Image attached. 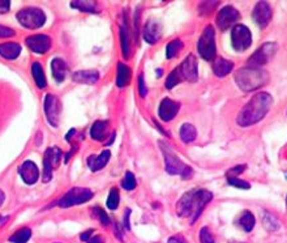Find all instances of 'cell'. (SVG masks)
I'll use <instances>...</instances> for the list:
<instances>
[{
  "mask_svg": "<svg viewBox=\"0 0 287 243\" xmlns=\"http://www.w3.org/2000/svg\"><path fill=\"white\" fill-rule=\"evenodd\" d=\"M211 199L213 195L207 190H191L180 198L176 205V212L180 217L189 218L191 224H193L202 209L211 202Z\"/></svg>",
  "mask_w": 287,
  "mask_h": 243,
  "instance_id": "6da1fadb",
  "label": "cell"
},
{
  "mask_svg": "<svg viewBox=\"0 0 287 243\" xmlns=\"http://www.w3.org/2000/svg\"><path fill=\"white\" fill-rule=\"evenodd\" d=\"M273 105V98L269 93L260 92L251 98L248 103L242 109L236 122L240 127H248L261 120Z\"/></svg>",
  "mask_w": 287,
  "mask_h": 243,
  "instance_id": "7a4b0ae2",
  "label": "cell"
},
{
  "mask_svg": "<svg viewBox=\"0 0 287 243\" xmlns=\"http://www.w3.org/2000/svg\"><path fill=\"white\" fill-rule=\"evenodd\" d=\"M269 75L262 68L244 67L235 74V83L244 92H252L268 83Z\"/></svg>",
  "mask_w": 287,
  "mask_h": 243,
  "instance_id": "3957f363",
  "label": "cell"
},
{
  "mask_svg": "<svg viewBox=\"0 0 287 243\" xmlns=\"http://www.w3.org/2000/svg\"><path fill=\"white\" fill-rule=\"evenodd\" d=\"M160 148L161 152L163 154V158H165V165H166V171L172 175H180L184 179H188L191 178L192 174H193V170L191 166L185 165L180 157L172 151V148L170 147L167 143L165 141H160Z\"/></svg>",
  "mask_w": 287,
  "mask_h": 243,
  "instance_id": "277c9868",
  "label": "cell"
},
{
  "mask_svg": "<svg viewBox=\"0 0 287 243\" xmlns=\"http://www.w3.org/2000/svg\"><path fill=\"white\" fill-rule=\"evenodd\" d=\"M16 19L26 29H39L46 23V15L37 7H26L17 12Z\"/></svg>",
  "mask_w": 287,
  "mask_h": 243,
  "instance_id": "5b68a950",
  "label": "cell"
},
{
  "mask_svg": "<svg viewBox=\"0 0 287 243\" xmlns=\"http://www.w3.org/2000/svg\"><path fill=\"white\" fill-rule=\"evenodd\" d=\"M198 54L205 59V60H213L217 55V48H216V32L213 26H206L198 39Z\"/></svg>",
  "mask_w": 287,
  "mask_h": 243,
  "instance_id": "8992f818",
  "label": "cell"
},
{
  "mask_svg": "<svg viewBox=\"0 0 287 243\" xmlns=\"http://www.w3.org/2000/svg\"><path fill=\"white\" fill-rule=\"evenodd\" d=\"M93 196H94V194H93L92 190L84 189V187H74L57 202V205L60 208H69V207H75V205H80L89 202Z\"/></svg>",
  "mask_w": 287,
  "mask_h": 243,
  "instance_id": "52a82bcc",
  "label": "cell"
},
{
  "mask_svg": "<svg viewBox=\"0 0 287 243\" xmlns=\"http://www.w3.org/2000/svg\"><path fill=\"white\" fill-rule=\"evenodd\" d=\"M277 51V45L274 42H266L261 47L256 50L252 54V56L247 62V67H256L260 68L261 66H265Z\"/></svg>",
  "mask_w": 287,
  "mask_h": 243,
  "instance_id": "ba28073f",
  "label": "cell"
},
{
  "mask_svg": "<svg viewBox=\"0 0 287 243\" xmlns=\"http://www.w3.org/2000/svg\"><path fill=\"white\" fill-rule=\"evenodd\" d=\"M231 43L235 51H246L252 45V34L246 25L238 24L231 32Z\"/></svg>",
  "mask_w": 287,
  "mask_h": 243,
  "instance_id": "9c48e42d",
  "label": "cell"
},
{
  "mask_svg": "<svg viewBox=\"0 0 287 243\" xmlns=\"http://www.w3.org/2000/svg\"><path fill=\"white\" fill-rule=\"evenodd\" d=\"M61 160V151L57 147L48 148L43 156V182L47 183L52 179L54 169L57 167Z\"/></svg>",
  "mask_w": 287,
  "mask_h": 243,
  "instance_id": "30bf717a",
  "label": "cell"
},
{
  "mask_svg": "<svg viewBox=\"0 0 287 243\" xmlns=\"http://www.w3.org/2000/svg\"><path fill=\"white\" fill-rule=\"evenodd\" d=\"M61 111V103L54 94H46L45 97V114L47 116V122L52 127L56 128L59 125V116Z\"/></svg>",
  "mask_w": 287,
  "mask_h": 243,
  "instance_id": "8fae6325",
  "label": "cell"
},
{
  "mask_svg": "<svg viewBox=\"0 0 287 243\" xmlns=\"http://www.w3.org/2000/svg\"><path fill=\"white\" fill-rule=\"evenodd\" d=\"M179 74L182 76L183 81L187 80L189 83L197 81L198 68H197V59L193 54H189L187 58L183 60V63L178 67Z\"/></svg>",
  "mask_w": 287,
  "mask_h": 243,
  "instance_id": "7c38bea8",
  "label": "cell"
},
{
  "mask_svg": "<svg viewBox=\"0 0 287 243\" xmlns=\"http://www.w3.org/2000/svg\"><path fill=\"white\" fill-rule=\"evenodd\" d=\"M240 19L239 12L231 6L224 7L222 10L218 12L217 17H216V23L221 30L229 29L230 26H233L234 24L238 23Z\"/></svg>",
  "mask_w": 287,
  "mask_h": 243,
  "instance_id": "4fadbf2b",
  "label": "cell"
},
{
  "mask_svg": "<svg viewBox=\"0 0 287 243\" xmlns=\"http://www.w3.org/2000/svg\"><path fill=\"white\" fill-rule=\"evenodd\" d=\"M25 43L33 52L35 54H45L51 47V39L48 35L38 34L32 35L25 39Z\"/></svg>",
  "mask_w": 287,
  "mask_h": 243,
  "instance_id": "5bb4252c",
  "label": "cell"
},
{
  "mask_svg": "<svg viewBox=\"0 0 287 243\" xmlns=\"http://www.w3.org/2000/svg\"><path fill=\"white\" fill-rule=\"evenodd\" d=\"M253 20L260 28H265L271 20V8L266 2H258L253 8Z\"/></svg>",
  "mask_w": 287,
  "mask_h": 243,
  "instance_id": "9a60e30c",
  "label": "cell"
},
{
  "mask_svg": "<svg viewBox=\"0 0 287 243\" xmlns=\"http://www.w3.org/2000/svg\"><path fill=\"white\" fill-rule=\"evenodd\" d=\"M19 174L26 185H34L39 179V170L33 161H25L19 167Z\"/></svg>",
  "mask_w": 287,
  "mask_h": 243,
  "instance_id": "2e32d148",
  "label": "cell"
},
{
  "mask_svg": "<svg viewBox=\"0 0 287 243\" xmlns=\"http://www.w3.org/2000/svg\"><path fill=\"white\" fill-rule=\"evenodd\" d=\"M179 109H180V103L170 98H165L160 105L158 115L163 122H170L172 118H175Z\"/></svg>",
  "mask_w": 287,
  "mask_h": 243,
  "instance_id": "e0dca14e",
  "label": "cell"
},
{
  "mask_svg": "<svg viewBox=\"0 0 287 243\" xmlns=\"http://www.w3.org/2000/svg\"><path fill=\"white\" fill-rule=\"evenodd\" d=\"M144 39L150 43V45H153L156 42L160 41L161 38V25L157 23L156 20L153 19H149L144 26Z\"/></svg>",
  "mask_w": 287,
  "mask_h": 243,
  "instance_id": "ac0fdd59",
  "label": "cell"
},
{
  "mask_svg": "<svg viewBox=\"0 0 287 243\" xmlns=\"http://www.w3.org/2000/svg\"><path fill=\"white\" fill-rule=\"evenodd\" d=\"M72 79H74L75 83L79 84H88V85H92V84H96L99 79V72L96 70H85V71H77L72 75Z\"/></svg>",
  "mask_w": 287,
  "mask_h": 243,
  "instance_id": "d6986e66",
  "label": "cell"
},
{
  "mask_svg": "<svg viewBox=\"0 0 287 243\" xmlns=\"http://www.w3.org/2000/svg\"><path fill=\"white\" fill-rule=\"evenodd\" d=\"M21 54V45L17 42H6L0 45V56L8 60H13V59L19 58V55Z\"/></svg>",
  "mask_w": 287,
  "mask_h": 243,
  "instance_id": "ffe728a7",
  "label": "cell"
},
{
  "mask_svg": "<svg viewBox=\"0 0 287 243\" xmlns=\"http://www.w3.org/2000/svg\"><path fill=\"white\" fill-rule=\"evenodd\" d=\"M110 156H111V153L107 149L103 151L101 154H98V156H89L88 157V166L92 171H99L107 165Z\"/></svg>",
  "mask_w": 287,
  "mask_h": 243,
  "instance_id": "44dd1931",
  "label": "cell"
},
{
  "mask_svg": "<svg viewBox=\"0 0 287 243\" xmlns=\"http://www.w3.org/2000/svg\"><path fill=\"white\" fill-rule=\"evenodd\" d=\"M109 128L110 126L107 120L94 122V125L90 128V136H92V139H94V140L97 141H103L107 138V135H109Z\"/></svg>",
  "mask_w": 287,
  "mask_h": 243,
  "instance_id": "7402d4cb",
  "label": "cell"
},
{
  "mask_svg": "<svg viewBox=\"0 0 287 243\" xmlns=\"http://www.w3.org/2000/svg\"><path fill=\"white\" fill-rule=\"evenodd\" d=\"M51 72L57 83H63L64 79H65V75H67V64H65V62L60 58L52 59Z\"/></svg>",
  "mask_w": 287,
  "mask_h": 243,
  "instance_id": "603a6c76",
  "label": "cell"
},
{
  "mask_svg": "<svg viewBox=\"0 0 287 243\" xmlns=\"http://www.w3.org/2000/svg\"><path fill=\"white\" fill-rule=\"evenodd\" d=\"M234 68L233 62L227 60L224 58H217V60L214 62L213 64V72L216 76L218 77H225L226 75H229Z\"/></svg>",
  "mask_w": 287,
  "mask_h": 243,
  "instance_id": "cb8c5ba5",
  "label": "cell"
},
{
  "mask_svg": "<svg viewBox=\"0 0 287 243\" xmlns=\"http://www.w3.org/2000/svg\"><path fill=\"white\" fill-rule=\"evenodd\" d=\"M120 41H121V51L124 58H129V42H131V32L128 29L127 19H124L120 28Z\"/></svg>",
  "mask_w": 287,
  "mask_h": 243,
  "instance_id": "d4e9b609",
  "label": "cell"
},
{
  "mask_svg": "<svg viewBox=\"0 0 287 243\" xmlns=\"http://www.w3.org/2000/svg\"><path fill=\"white\" fill-rule=\"evenodd\" d=\"M131 68L125 66L123 63L118 64V74H116V85L119 88H124L127 87L129 81H131Z\"/></svg>",
  "mask_w": 287,
  "mask_h": 243,
  "instance_id": "484cf974",
  "label": "cell"
},
{
  "mask_svg": "<svg viewBox=\"0 0 287 243\" xmlns=\"http://www.w3.org/2000/svg\"><path fill=\"white\" fill-rule=\"evenodd\" d=\"M32 74H33V77H34V81H35V84H37V87L41 88V89L46 88L47 81H46L45 72H43V68H42L41 63L34 62V63L32 64Z\"/></svg>",
  "mask_w": 287,
  "mask_h": 243,
  "instance_id": "4316f807",
  "label": "cell"
},
{
  "mask_svg": "<svg viewBox=\"0 0 287 243\" xmlns=\"http://www.w3.org/2000/svg\"><path fill=\"white\" fill-rule=\"evenodd\" d=\"M255 216H253L252 213L249 211H244L243 212V214L239 217V220H238V224H239V226L242 227L243 230L246 231V233H249V231H252L253 226H255Z\"/></svg>",
  "mask_w": 287,
  "mask_h": 243,
  "instance_id": "83f0119b",
  "label": "cell"
},
{
  "mask_svg": "<svg viewBox=\"0 0 287 243\" xmlns=\"http://www.w3.org/2000/svg\"><path fill=\"white\" fill-rule=\"evenodd\" d=\"M180 138L184 143H192L197 138V131L196 128L191 125V123H184L180 127Z\"/></svg>",
  "mask_w": 287,
  "mask_h": 243,
  "instance_id": "f1b7e54d",
  "label": "cell"
},
{
  "mask_svg": "<svg viewBox=\"0 0 287 243\" xmlns=\"http://www.w3.org/2000/svg\"><path fill=\"white\" fill-rule=\"evenodd\" d=\"M32 237V230L29 227H23L17 230L16 233L13 234L12 237L10 238L11 243H26Z\"/></svg>",
  "mask_w": 287,
  "mask_h": 243,
  "instance_id": "f546056e",
  "label": "cell"
},
{
  "mask_svg": "<svg viewBox=\"0 0 287 243\" xmlns=\"http://www.w3.org/2000/svg\"><path fill=\"white\" fill-rule=\"evenodd\" d=\"M70 7L81 11V12H94L97 8V3L96 2H79V0H74V2H70Z\"/></svg>",
  "mask_w": 287,
  "mask_h": 243,
  "instance_id": "4dcf8cb0",
  "label": "cell"
},
{
  "mask_svg": "<svg viewBox=\"0 0 287 243\" xmlns=\"http://www.w3.org/2000/svg\"><path fill=\"white\" fill-rule=\"evenodd\" d=\"M182 47H183V43H182V41H180V39H174V41L170 42L169 45H167V47H166L167 59L175 58L176 55L180 52Z\"/></svg>",
  "mask_w": 287,
  "mask_h": 243,
  "instance_id": "1f68e13d",
  "label": "cell"
},
{
  "mask_svg": "<svg viewBox=\"0 0 287 243\" xmlns=\"http://www.w3.org/2000/svg\"><path fill=\"white\" fill-rule=\"evenodd\" d=\"M262 224L264 226L268 229L269 231H275L279 229V221L270 213H264V217H262Z\"/></svg>",
  "mask_w": 287,
  "mask_h": 243,
  "instance_id": "d6a6232c",
  "label": "cell"
},
{
  "mask_svg": "<svg viewBox=\"0 0 287 243\" xmlns=\"http://www.w3.org/2000/svg\"><path fill=\"white\" fill-rule=\"evenodd\" d=\"M119 207V191L118 189H111L110 190L109 198H107V208L110 211H115Z\"/></svg>",
  "mask_w": 287,
  "mask_h": 243,
  "instance_id": "836d02e7",
  "label": "cell"
},
{
  "mask_svg": "<svg viewBox=\"0 0 287 243\" xmlns=\"http://www.w3.org/2000/svg\"><path fill=\"white\" fill-rule=\"evenodd\" d=\"M182 76H180V74H179L178 68H175L174 71H171V74L169 75V77H167L166 80V87L167 89H172L174 87H176L178 84L182 83Z\"/></svg>",
  "mask_w": 287,
  "mask_h": 243,
  "instance_id": "e575fe53",
  "label": "cell"
},
{
  "mask_svg": "<svg viewBox=\"0 0 287 243\" xmlns=\"http://www.w3.org/2000/svg\"><path fill=\"white\" fill-rule=\"evenodd\" d=\"M136 178H134L133 174L131 173V171H127L125 173V176L123 178V180H121V187L124 190H127V191H131V190H134L136 189Z\"/></svg>",
  "mask_w": 287,
  "mask_h": 243,
  "instance_id": "d590c367",
  "label": "cell"
},
{
  "mask_svg": "<svg viewBox=\"0 0 287 243\" xmlns=\"http://www.w3.org/2000/svg\"><path fill=\"white\" fill-rule=\"evenodd\" d=\"M227 182H229L231 186H234V187H238V189H242V190L251 189V185H249L248 182H246V180H243V179H239L238 176H227Z\"/></svg>",
  "mask_w": 287,
  "mask_h": 243,
  "instance_id": "8d00e7d4",
  "label": "cell"
},
{
  "mask_svg": "<svg viewBox=\"0 0 287 243\" xmlns=\"http://www.w3.org/2000/svg\"><path fill=\"white\" fill-rule=\"evenodd\" d=\"M92 212H93V214H94V216H96V217L98 218L101 224H103V225H105V226H107V225H109L110 218H109V216L106 214V212L103 211L102 208H99V207H94V208L92 209Z\"/></svg>",
  "mask_w": 287,
  "mask_h": 243,
  "instance_id": "74e56055",
  "label": "cell"
},
{
  "mask_svg": "<svg viewBox=\"0 0 287 243\" xmlns=\"http://www.w3.org/2000/svg\"><path fill=\"white\" fill-rule=\"evenodd\" d=\"M200 242L201 243H216L210 230L207 227H202L200 230Z\"/></svg>",
  "mask_w": 287,
  "mask_h": 243,
  "instance_id": "f35d334b",
  "label": "cell"
},
{
  "mask_svg": "<svg viewBox=\"0 0 287 243\" xmlns=\"http://www.w3.org/2000/svg\"><path fill=\"white\" fill-rule=\"evenodd\" d=\"M13 35H15V30L0 25V38H8V37H13Z\"/></svg>",
  "mask_w": 287,
  "mask_h": 243,
  "instance_id": "ab89813d",
  "label": "cell"
},
{
  "mask_svg": "<svg viewBox=\"0 0 287 243\" xmlns=\"http://www.w3.org/2000/svg\"><path fill=\"white\" fill-rule=\"evenodd\" d=\"M244 169H246V165H239V166L233 167V169H231V170H229V173L226 174V176H236V175H239V174H242L243 171H244Z\"/></svg>",
  "mask_w": 287,
  "mask_h": 243,
  "instance_id": "60d3db41",
  "label": "cell"
},
{
  "mask_svg": "<svg viewBox=\"0 0 287 243\" xmlns=\"http://www.w3.org/2000/svg\"><path fill=\"white\" fill-rule=\"evenodd\" d=\"M138 90H140V96L145 97L148 94V89L145 87V80H144V75H140L138 77Z\"/></svg>",
  "mask_w": 287,
  "mask_h": 243,
  "instance_id": "b9f144b4",
  "label": "cell"
},
{
  "mask_svg": "<svg viewBox=\"0 0 287 243\" xmlns=\"http://www.w3.org/2000/svg\"><path fill=\"white\" fill-rule=\"evenodd\" d=\"M11 10V2L10 0H0V13L4 15Z\"/></svg>",
  "mask_w": 287,
  "mask_h": 243,
  "instance_id": "7bdbcfd3",
  "label": "cell"
},
{
  "mask_svg": "<svg viewBox=\"0 0 287 243\" xmlns=\"http://www.w3.org/2000/svg\"><path fill=\"white\" fill-rule=\"evenodd\" d=\"M92 233H94V230H86L85 233H83L80 235V239L84 240V242H88V240L90 239V237H92Z\"/></svg>",
  "mask_w": 287,
  "mask_h": 243,
  "instance_id": "ee69618b",
  "label": "cell"
},
{
  "mask_svg": "<svg viewBox=\"0 0 287 243\" xmlns=\"http://www.w3.org/2000/svg\"><path fill=\"white\" fill-rule=\"evenodd\" d=\"M129 214H131V209H127L125 211V216H124V225H125V229L129 230L131 226H129Z\"/></svg>",
  "mask_w": 287,
  "mask_h": 243,
  "instance_id": "f6af8a7d",
  "label": "cell"
},
{
  "mask_svg": "<svg viewBox=\"0 0 287 243\" xmlns=\"http://www.w3.org/2000/svg\"><path fill=\"white\" fill-rule=\"evenodd\" d=\"M88 243H105V239L101 235H94L88 240Z\"/></svg>",
  "mask_w": 287,
  "mask_h": 243,
  "instance_id": "bcb514c9",
  "label": "cell"
},
{
  "mask_svg": "<svg viewBox=\"0 0 287 243\" xmlns=\"http://www.w3.org/2000/svg\"><path fill=\"white\" fill-rule=\"evenodd\" d=\"M167 243H187V240H184L182 237H179V235H176V237L169 238V242H167Z\"/></svg>",
  "mask_w": 287,
  "mask_h": 243,
  "instance_id": "7dc6e473",
  "label": "cell"
},
{
  "mask_svg": "<svg viewBox=\"0 0 287 243\" xmlns=\"http://www.w3.org/2000/svg\"><path fill=\"white\" fill-rule=\"evenodd\" d=\"M4 200H6V195H4V192L2 191V190H0V207L3 205Z\"/></svg>",
  "mask_w": 287,
  "mask_h": 243,
  "instance_id": "c3c4849f",
  "label": "cell"
},
{
  "mask_svg": "<svg viewBox=\"0 0 287 243\" xmlns=\"http://www.w3.org/2000/svg\"><path fill=\"white\" fill-rule=\"evenodd\" d=\"M56 243H59V242H56Z\"/></svg>",
  "mask_w": 287,
  "mask_h": 243,
  "instance_id": "681fc988",
  "label": "cell"
}]
</instances>
